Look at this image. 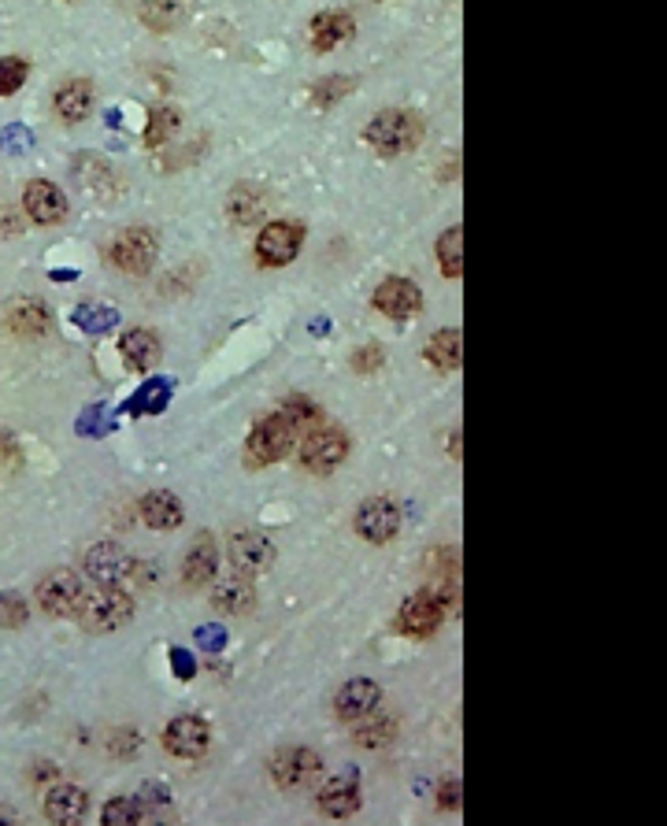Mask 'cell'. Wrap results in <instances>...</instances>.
I'll list each match as a JSON object with an SVG mask.
<instances>
[{"mask_svg":"<svg viewBox=\"0 0 667 826\" xmlns=\"http://www.w3.org/2000/svg\"><path fill=\"white\" fill-rule=\"evenodd\" d=\"M56 115H60L63 123H82L89 112H93V86H89L86 78H71V82H63L60 89H56Z\"/></svg>","mask_w":667,"mask_h":826,"instance_id":"d6986e66","label":"cell"},{"mask_svg":"<svg viewBox=\"0 0 667 826\" xmlns=\"http://www.w3.org/2000/svg\"><path fill=\"white\" fill-rule=\"evenodd\" d=\"M119 352H123L130 371H149L152 363L160 360V338H156L152 330H130V334H123V341H119Z\"/></svg>","mask_w":667,"mask_h":826,"instance_id":"44dd1931","label":"cell"},{"mask_svg":"<svg viewBox=\"0 0 667 826\" xmlns=\"http://www.w3.org/2000/svg\"><path fill=\"white\" fill-rule=\"evenodd\" d=\"M171 660H175L178 678H189V675H193V656H189L186 649H175V652H171Z\"/></svg>","mask_w":667,"mask_h":826,"instance_id":"ab89813d","label":"cell"},{"mask_svg":"<svg viewBox=\"0 0 667 826\" xmlns=\"http://www.w3.org/2000/svg\"><path fill=\"white\" fill-rule=\"evenodd\" d=\"M367 145H375L382 156H404L412 152L423 138V119L416 112H401V108H390V112H378L371 119V126L364 130Z\"/></svg>","mask_w":667,"mask_h":826,"instance_id":"7a4b0ae2","label":"cell"},{"mask_svg":"<svg viewBox=\"0 0 667 826\" xmlns=\"http://www.w3.org/2000/svg\"><path fill=\"white\" fill-rule=\"evenodd\" d=\"M375 308L393 323H404L423 308V293H419L416 282L408 278H386L382 286L375 289Z\"/></svg>","mask_w":667,"mask_h":826,"instance_id":"7c38bea8","label":"cell"},{"mask_svg":"<svg viewBox=\"0 0 667 826\" xmlns=\"http://www.w3.org/2000/svg\"><path fill=\"white\" fill-rule=\"evenodd\" d=\"M223 641H227V634H223V626H219V630H204V634H201V645H204V649H223Z\"/></svg>","mask_w":667,"mask_h":826,"instance_id":"60d3db41","label":"cell"},{"mask_svg":"<svg viewBox=\"0 0 667 826\" xmlns=\"http://www.w3.org/2000/svg\"><path fill=\"white\" fill-rule=\"evenodd\" d=\"M401 530V508L386 497H375V501H364L360 512H356V534L371 545H386V541L397 538Z\"/></svg>","mask_w":667,"mask_h":826,"instance_id":"8992f818","label":"cell"},{"mask_svg":"<svg viewBox=\"0 0 667 826\" xmlns=\"http://www.w3.org/2000/svg\"><path fill=\"white\" fill-rule=\"evenodd\" d=\"M26 60H19V56H4L0 60V97H12L15 89L26 82Z\"/></svg>","mask_w":667,"mask_h":826,"instance_id":"d6a6232c","label":"cell"},{"mask_svg":"<svg viewBox=\"0 0 667 826\" xmlns=\"http://www.w3.org/2000/svg\"><path fill=\"white\" fill-rule=\"evenodd\" d=\"M78 597H82V582L71 567H56L38 582V604L49 615H71Z\"/></svg>","mask_w":667,"mask_h":826,"instance_id":"8fae6325","label":"cell"},{"mask_svg":"<svg viewBox=\"0 0 667 826\" xmlns=\"http://www.w3.org/2000/svg\"><path fill=\"white\" fill-rule=\"evenodd\" d=\"M345 456H349V438L341 430H330V426L308 434L301 445V464L315 475H330Z\"/></svg>","mask_w":667,"mask_h":826,"instance_id":"5b68a950","label":"cell"},{"mask_svg":"<svg viewBox=\"0 0 667 826\" xmlns=\"http://www.w3.org/2000/svg\"><path fill=\"white\" fill-rule=\"evenodd\" d=\"M460 797H464V789H460V778H445L438 789V804L445 808V812H453V808H460Z\"/></svg>","mask_w":667,"mask_h":826,"instance_id":"74e56055","label":"cell"},{"mask_svg":"<svg viewBox=\"0 0 667 826\" xmlns=\"http://www.w3.org/2000/svg\"><path fill=\"white\" fill-rule=\"evenodd\" d=\"M252 601H256V597H252V586L245 578H227V582H219L212 593V604L227 615H245L252 608Z\"/></svg>","mask_w":667,"mask_h":826,"instance_id":"484cf974","label":"cell"},{"mask_svg":"<svg viewBox=\"0 0 667 826\" xmlns=\"http://www.w3.org/2000/svg\"><path fill=\"white\" fill-rule=\"evenodd\" d=\"M382 360H386L382 345H364V349L353 352V367L360 371V375H367V371H378V367H382Z\"/></svg>","mask_w":667,"mask_h":826,"instance_id":"8d00e7d4","label":"cell"},{"mask_svg":"<svg viewBox=\"0 0 667 826\" xmlns=\"http://www.w3.org/2000/svg\"><path fill=\"white\" fill-rule=\"evenodd\" d=\"M26 604L19 593H0V626H23Z\"/></svg>","mask_w":667,"mask_h":826,"instance_id":"d590c367","label":"cell"},{"mask_svg":"<svg viewBox=\"0 0 667 826\" xmlns=\"http://www.w3.org/2000/svg\"><path fill=\"white\" fill-rule=\"evenodd\" d=\"M423 356H427L434 367H441V371H456L460 360H464V338H460V330H438V334L427 341Z\"/></svg>","mask_w":667,"mask_h":826,"instance_id":"cb8c5ba5","label":"cell"},{"mask_svg":"<svg viewBox=\"0 0 667 826\" xmlns=\"http://www.w3.org/2000/svg\"><path fill=\"white\" fill-rule=\"evenodd\" d=\"M353 34H356V23H353V15H345V12H323V15H315L312 26H308V41H312V49H315V52H334V49H341V45L353 38Z\"/></svg>","mask_w":667,"mask_h":826,"instance_id":"e0dca14e","label":"cell"},{"mask_svg":"<svg viewBox=\"0 0 667 826\" xmlns=\"http://www.w3.org/2000/svg\"><path fill=\"white\" fill-rule=\"evenodd\" d=\"M293 438H297V419H293L286 408H282L278 415L260 419V423L252 426L249 441H245V449H249V464L252 467L278 464V460L293 449Z\"/></svg>","mask_w":667,"mask_h":826,"instance_id":"3957f363","label":"cell"},{"mask_svg":"<svg viewBox=\"0 0 667 826\" xmlns=\"http://www.w3.org/2000/svg\"><path fill=\"white\" fill-rule=\"evenodd\" d=\"M356 808H360V778H356V771L323 782V789H319V812L330 815V819H345Z\"/></svg>","mask_w":667,"mask_h":826,"instance_id":"9a60e30c","label":"cell"},{"mask_svg":"<svg viewBox=\"0 0 667 826\" xmlns=\"http://www.w3.org/2000/svg\"><path fill=\"white\" fill-rule=\"evenodd\" d=\"M71 615H78V623L86 626L89 634H104V630H119L134 615V601L119 586H97L93 593L78 597Z\"/></svg>","mask_w":667,"mask_h":826,"instance_id":"6da1fadb","label":"cell"},{"mask_svg":"<svg viewBox=\"0 0 667 826\" xmlns=\"http://www.w3.org/2000/svg\"><path fill=\"white\" fill-rule=\"evenodd\" d=\"M378 686L371 682V678H353V682H345L341 686V693L334 697V712L341 715V719H349V723H360L364 715H371L378 708Z\"/></svg>","mask_w":667,"mask_h":826,"instance_id":"2e32d148","label":"cell"},{"mask_svg":"<svg viewBox=\"0 0 667 826\" xmlns=\"http://www.w3.org/2000/svg\"><path fill=\"white\" fill-rule=\"evenodd\" d=\"M141 519L152 530H175L182 523V504L175 493H149V497H141Z\"/></svg>","mask_w":667,"mask_h":826,"instance_id":"7402d4cb","label":"cell"},{"mask_svg":"<svg viewBox=\"0 0 667 826\" xmlns=\"http://www.w3.org/2000/svg\"><path fill=\"white\" fill-rule=\"evenodd\" d=\"M323 771V760L312 749H282L271 760V778L278 789H304L312 786Z\"/></svg>","mask_w":667,"mask_h":826,"instance_id":"52a82bcc","label":"cell"},{"mask_svg":"<svg viewBox=\"0 0 667 826\" xmlns=\"http://www.w3.org/2000/svg\"><path fill=\"white\" fill-rule=\"evenodd\" d=\"M353 86H356L353 78H327V82H319V86L312 89V101L327 108V104L341 101V97H349V89Z\"/></svg>","mask_w":667,"mask_h":826,"instance_id":"836d02e7","label":"cell"},{"mask_svg":"<svg viewBox=\"0 0 667 826\" xmlns=\"http://www.w3.org/2000/svg\"><path fill=\"white\" fill-rule=\"evenodd\" d=\"M8 326H12L15 334H23V338H41L52 326V315L41 301H19L12 312H8Z\"/></svg>","mask_w":667,"mask_h":826,"instance_id":"603a6c76","label":"cell"},{"mask_svg":"<svg viewBox=\"0 0 667 826\" xmlns=\"http://www.w3.org/2000/svg\"><path fill=\"white\" fill-rule=\"evenodd\" d=\"M15 234H23L19 212L15 208H0V238H15Z\"/></svg>","mask_w":667,"mask_h":826,"instance_id":"f35d334b","label":"cell"},{"mask_svg":"<svg viewBox=\"0 0 667 826\" xmlns=\"http://www.w3.org/2000/svg\"><path fill=\"white\" fill-rule=\"evenodd\" d=\"M141 801L134 797H115V801L104 804V823L108 826H134L141 819Z\"/></svg>","mask_w":667,"mask_h":826,"instance_id":"1f68e13d","label":"cell"},{"mask_svg":"<svg viewBox=\"0 0 667 826\" xmlns=\"http://www.w3.org/2000/svg\"><path fill=\"white\" fill-rule=\"evenodd\" d=\"M164 745L178 760H197L208 752V723L193 715H178L175 723L164 730Z\"/></svg>","mask_w":667,"mask_h":826,"instance_id":"5bb4252c","label":"cell"},{"mask_svg":"<svg viewBox=\"0 0 667 826\" xmlns=\"http://www.w3.org/2000/svg\"><path fill=\"white\" fill-rule=\"evenodd\" d=\"M86 575L97 582V586H119L126 578L134 575V556L115 545V541H104V545H93L86 552Z\"/></svg>","mask_w":667,"mask_h":826,"instance_id":"ba28073f","label":"cell"},{"mask_svg":"<svg viewBox=\"0 0 667 826\" xmlns=\"http://www.w3.org/2000/svg\"><path fill=\"white\" fill-rule=\"evenodd\" d=\"M367 723L356 726V745H364V749H382V745H390L393 734H397V719L393 715H364Z\"/></svg>","mask_w":667,"mask_h":826,"instance_id":"83f0119b","label":"cell"},{"mask_svg":"<svg viewBox=\"0 0 667 826\" xmlns=\"http://www.w3.org/2000/svg\"><path fill=\"white\" fill-rule=\"evenodd\" d=\"M23 208H26V215H30L34 223H45V226L60 223L63 215H67V201H63V193L52 186V182H41V178L26 186Z\"/></svg>","mask_w":667,"mask_h":826,"instance_id":"ac0fdd59","label":"cell"},{"mask_svg":"<svg viewBox=\"0 0 667 826\" xmlns=\"http://www.w3.org/2000/svg\"><path fill=\"white\" fill-rule=\"evenodd\" d=\"M167 404V386L164 382H149V386L141 389L138 401H130V412L141 415V412H160Z\"/></svg>","mask_w":667,"mask_h":826,"instance_id":"e575fe53","label":"cell"},{"mask_svg":"<svg viewBox=\"0 0 667 826\" xmlns=\"http://www.w3.org/2000/svg\"><path fill=\"white\" fill-rule=\"evenodd\" d=\"M227 552H230V564L238 567V571H245V575L267 571V567L275 564V545H271V538L260 534V530H241V534H234Z\"/></svg>","mask_w":667,"mask_h":826,"instance_id":"4fadbf2b","label":"cell"},{"mask_svg":"<svg viewBox=\"0 0 667 826\" xmlns=\"http://www.w3.org/2000/svg\"><path fill=\"white\" fill-rule=\"evenodd\" d=\"M71 319H75L86 334H104V330H112V326L119 323V312H115V308H104V304H78Z\"/></svg>","mask_w":667,"mask_h":826,"instance_id":"f1b7e54d","label":"cell"},{"mask_svg":"<svg viewBox=\"0 0 667 826\" xmlns=\"http://www.w3.org/2000/svg\"><path fill=\"white\" fill-rule=\"evenodd\" d=\"M441 619H445V604L438 601L434 589H423L397 612V630L408 638H430L441 626Z\"/></svg>","mask_w":667,"mask_h":826,"instance_id":"9c48e42d","label":"cell"},{"mask_svg":"<svg viewBox=\"0 0 667 826\" xmlns=\"http://www.w3.org/2000/svg\"><path fill=\"white\" fill-rule=\"evenodd\" d=\"M301 226L297 223H267L256 238V260L264 267H286L301 252Z\"/></svg>","mask_w":667,"mask_h":826,"instance_id":"30bf717a","label":"cell"},{"mask_svg":"<svg viewBox=\"0 0 667 826\" xmlns=\"http://www.w3.org/2000/svg\"><path fill=\"white\" fill-rule=\"evenodd\" d=\"M212 575H215V541L208 538V534H201V538L193 541V549L186 552V571H182V578H186V586H201V582H208Z\"/></svg>","mask_w":667,"mask_h":826,"instance_id":"d4e9b609","label":"cell"},{"mask_svg":"<svg viewBox=\"0 0 667 826\" xmlns=\"http://www.w3.org/2000/svg\"><path fill=\"white\" fill-rule=\"evenodd\" d=\"M141 19L152 30H171L182 19V0H145L141 4Z\"/></svg>","mask_w":667,"mask_h":826,"instance_id":"f546056e","label":"cell"},{"mask_svg":"<svg viewBox=\"0 0 667 826\" xmlns=\"http://www.w3.org/2000/svg\"><path fill=\"white\" fill-rule=\"evenodd\" d=\"M89 808V797L82 786H56L45 801V815L52 823H78Z\"/></svg>","mask_w":667,"mask_h":826,"instance_id":"ffe728a7","label":"cell"},{"mask_svg":"<svg viewBox=\"0 0 667 826\" xmlns=\"http://www.w3.org/2000/svg\"><path fill=\"white\" fill-rule=\"evenodd\" d=\"M178 123H182V115H178L175 108H152L149 130H145V145H149V149H160V145L178 130Z\"/></svg>","mask_w":667,"mask_h":826,"instance_id":"4dcf8cb0","label":"cell"},{"mask_svg":"<svg viewBox=\"0 0 667 826\" xmlns=\"http://www.w3.org/2000/svg\"><path fill=\"white\" fill-rule=\"evenodd\" d=\"M438 263H441V275L445 278L464 275V230H460V226H453V230H445V234H441Z\"/></svg>","mask_w":667,"mask_h":826,"instance_id":"4316f807","label":"cell"},{"mask_svg":"<svg viewBox=\"0 0 667 826\" xmlns=\"http://www.w3.org/2000/svg\"><path fill=\"white\" fill-rule=\"evenodd\" d=\"M112 263L123 275H149L156 263V238L149 230H123L108 249Z\"/></svg>","mask_w":667,"mask_h":826,"instance_id":"277c9868","label":"cell"}]
</instances>
